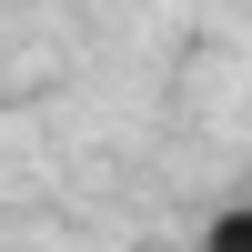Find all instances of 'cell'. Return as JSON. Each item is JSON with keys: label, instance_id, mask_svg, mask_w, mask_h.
Returning <instances> with one entry per match:
<instances>
[{"label": "cell", "instance_id": "obj_2", "mask_svg": "<svg viewBox=\"0 0 252 252\" xmlns=\"http://www.w3.org/2000/svg\"><path fill=\"white\" fill-rule=\"evenodd\" d=\"M242 192H252V182H242Z\"/></svg>", "mask_w": 252, "mask_h": 252}, {"label": "cell", "instance_id": "obj_1", "mask_svg": "<svg viewBox=\"0 0 252 252\" xmlns=\"http://www.w3.org/2000/svg\"><path fill=\"white\" fill-rule=\"evenodd\" d=\"M202 252H252V192H242V202H222V212L202 222Z\"/></svg>", "mask_w": 252, "mask_h": 252}]
</instances>
